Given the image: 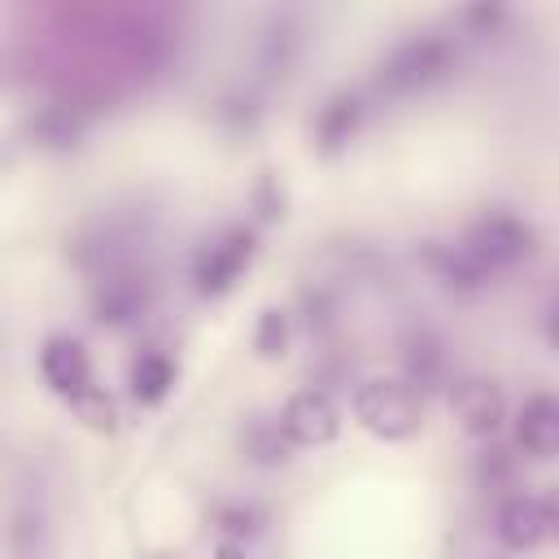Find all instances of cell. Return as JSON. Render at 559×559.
I'll return each instance as SVG.
<instances>
[{
    "instance_id": "obj_1",
    "label": "cell",
    "mask_w": 559,
    "mask_h": 559,
    "mask_svg": "<svg viewBox=\"0 0 559 559\" xmlns=\"http://www.w3.org/2000/svg\"><path fill=\"white\" fill-rule=\"evenodd\" d=\"M354 415L367 432H376L384 441H402V437H415L424 424V393H415L397 376H376V380L358 384Z\"/></svg>"
},
{
    "instance_id": "obj_2",
    "label": "cell",
    "mask_w": 559,
    "mask_h": 559,
    "mask_svg": "<svg viewBox=\"0 0 559 559\" xmlns=\"http://www.w3.org/2000/svg\"><path fill=\"white\" fill-rule=\"evenodd\" d=\"M454 245H459V253L489 280L493 271H507V266L524 262V258L533 253V245H537V231H533L524 218H515V214H489V218L472 223L467 236L454 240Z\"/></svg>"
},
{
    "instance_id": "obj_3",
    "label": "cell",
    "mask_w": 559,
    "mask_h": 559,
    "mask_svg": "<svg viewBox=\"0 0 559 559\" xmlns=\"http://www.w3.org/2000/svg\"><path fill=\"white\" fill-rule=\"evenodd\" d=\"M454 61V44L445 35H415L406 44H397L389 52V61L380 66V87L389 92H415L428 87L432 79H441Z\"/></svg>"
},
{
    "instance_id": "obj_4",
    "label": "cell",
    "mask_w": 559,
    "mask_h": 559,
    "mask_svg": "<svg viewBox=\"0 0 559 559\" xmlns=\"http://www.w3.org/2000/svg\"><path fill=\"white\" fill-rule=\"evenodd\" d=\"M253 231L249 227H223L218 236H210L201 249H197V258H192V284H197V293H205V297H218V293H227L236 280H240V271L253 262Z\"/></svg>"
},
{
    "instance_id": "obj_5",
    "label": "cell",
    "mask_w": 559,
    "mask_h": 559,
    "mask_svg": "<svg viewBox=\"0 0 559 559\" xmlns=\"http://www.w3.org/2000/svg\"><path fill=\"white\" fill-rule=\"evenodd\" d=\"M280 432L288 445H328L341 432V411L323 389H297L280 411Z\"/></svg>"
},
{
    "instance_id": "obj_6",
    "label": "cell",
    "mask_w": 559,
    "mask_h": 559,
    "mask_svg": "<svg viewBox=\"0 0 559 559\" xmlns=\"http://www.w3.org/2000/svg\"><path fill=\"white\" fill-rule=\"evenodd\" d=\"M450 411L459 419V428L467 437H493L507 419V402H502V389L485 376H463L450 384Z\"/></svg>"
},
{
    "instance_id": "obj_7",
    "label": "cell",
    "mask_w": 559,
    "mask_h": 559,
    "mask_svg": "<svg viewBox=\"0 0 559 559\" xmlns=\"http://www.w3.org/2000/svg\"><path fill=\"white\" fill-rule=\"evenodd\" d=\"M555 528V507L542 493H515L498 507V542L511 550H533L550 537Z\"/></svg>"
},
{
    "instance_id": "obj_8",
    "label": "cell",
    "mask_w": 559,
    "mask_h": 559,
    "mask_svg": "<svg viewBox=\"0 0 559 559\" xmlns=\"http://www.w3.org/2000/svg\"><path fill=\"white\" fill-rule=\"evenodd\" d=\"M92 310H96V319H100V323L127 328V323H135V319L148 310V284H144L135 271L109 266V271L96 280Z\"/></svg>"
},
{
    "instance_id": "obj_9",
    "label": "cell",
    "mask_w": 559,
    "mask_h": 559,
    "mask_svg": "<svg viewBox=\"0 0 559 559\" xmlns=\"http://www.w3.org/2000/svg\"><path fill=\"white\" fill-rule=\"evenodd\" d=\"M39 376L52 393H61L66 402L92 384V362H87V349L74 341V336H48L44 349H39Z\"/></svg>"
},
{
    "instance_id": "obj_10",
    "label": "cell",
    "mask_w": 559,
    "mask_h": 559,
    "mask_svg": "<svg viewBox=\"0 0 559 559\" xmlns=\"http://www.w3.org/2000/svg\"><path fill=\"white\" fill-rule=\"evenodd\" d=\"M515 445L528 459H555L559 450V402L550 393H533L515 415Z\"/></svg>"
},
{
    "instance_id": "obj_11",
    "label": "cell",
    "mask_w": 559,
    "mask_h": 559,
    "mask_svg": "<svg viewBox=\"0 0 559 559\" xmlns=\"http://www.w3.org/2000/svg\"><path fill=\"white\" fill-rule=\"evenodd\" d=\"M127 384H131V397H135V402L157 406V402L175 389V358H170L166 349H144V354H135Z\"/></svg>"
},
{
    "instance_id": "obj_12",
    "label": "cell",
    "mask_w": 559,
    "mask_h": 559,
    "mask_svg": "<svg viewBox=\"0 0 559 559\" xmlns=\"http://www.w3.org/2000/svg\"><path fill=\"white\" fill-rule=\"evenodd\" d=\"M358 122H362V100L354 96V92H336L319 114H314V140H319V148H341L354 131H358Z\"/></svg>"
},
{
    "instance_id": "obj_13",
    "label": "cell",
    "mask_w": 559,
    "mask_h": 559,
    "mask_svg": "<svg viewBox=\"0 0 559 559\" xmlns=\"http://www.w3.org/2000/svg\"><path fill=\"white\" fill-rule=\"evenodd\" d=\"M402 362H406V384L415 393L441 384V376H445V349H441V341L432 332H415L406 341V349H402Z\"/></svg>"
},
{
    "instance_id": "obj_14",
    "label": "cell",
    "mask_w": 559,
    "mask_h": 559,
    "mask_svg": "<svg viewBox=\"0 0 559 559\" xmlns=\"http://www.w3.org/2000/svg\"><path fill=\"white\" fill-rule=\"evenodd\" d=\"M240 450L249 454V463H262V467H275L288 459V437L280 432V419H266V415H253L245 419L240 428Z\"/></svg>"
},
{
    "instance_id": "obj_15",
    "label": "cell",
    "mask_w": 559,
    "mask_h": 559,
    "mask_svg": "<svg viewBox=\"0 0 559 559\" xmlns=\"http://www.w3.org/2000/svg\"><path fill=\"white\" fill-rule=\"evenodd\" d=\"M70 411H74L87 428H96V432H114V428H118V402H114L105 389H96V384L79 389V393L70 397Z\"/></svg>"
},
{
    "instance_id": "obj_16",
    "label": "cell",
    "mask_w": 559,
    "mask_h": 559,
    "mask_svg": "<svg viewBox=\"0 0 559 559\" xmlns=\"http://www.w3.org/2000/svg\"><path fill=\"white\" fill-rule=\"evenodd\" d=\"M253 349L258 358H284L288 354V314L280 306H266L253 323Z\"/></svg>"
},
{
    "instance_id": "obj_17",
    "label": "cell",
    "mask_w": 559,
    "mask_h": 559,
    "mask_svg": "<svg viewBox=\"0 0 559 559\" xmlns=\"http://www.w3.org/2000/svg\"><path fill=\"white\" fill-rule=\"evenodd\" d=\"M258 511L253 507H223L218 511V533H223V542H245V537H253L258 533Z\"/></svg>"
},
{
    "instance_id": "obj_18",
    "label": "cell",
    "mask_w": 559,
    "mask_h": 559,
    "mask_svg": "<svg viewBox=\"0 0 559 559\" xmlns=\"http://www.w3.org/2000/svg\"><path fill=\"white\" fill-rule=\"evenodd\" d=\"M214 559H245V546H240V542H218Z\"/></svg>"
}]
</instances>
